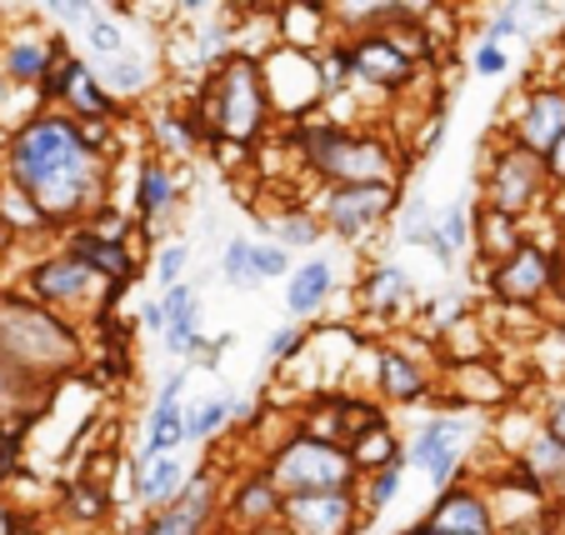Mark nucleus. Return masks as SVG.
Wrapping results in <instances>:
<instances>
[{
	"label": "nucleus",
	"instance_id": "nucleus-1",
	"mask_svg": "<svg viewBox=\"0 0 565 535\" xmlns=\"http://www.w3.org/2000/svg\"><path fill=\"white\" fill-rule=\"evenodd\" d=\"M110 175L116 165L90 156L81 146L75 120L61 110H41L0 140V181L31 195L51 240L75 231L90 211L110 201Z\"/></svg>",
	"mask_w": 565,
	"mask_h": 535
},
{
	"label": "nucleus",
	"instance_id": "nucleus-2",
	"mask_svg": "<svg viewBox=\"0 0 565 535\" xmlns=\"http://www.w3.org/2000/svg\"><path fill=\"white\" fill-rule=\"evenodd\" d=\"M276 136L290 146L296 171L316 191H341V185H401L411 171V156L391 126L371 120H306V126H276Z\"/></svg>",
	"mask_w": 565,
	"mask_h": 535
},
{
	"label": "nucleus",
	"instance_id": "nucleus-3",
	"mask_svg": "<svg viewBox=\"0 0 565 535\" xmlns=\"http://www.w3.org/2000/svg\"><path fill=\"white\" fill-rule=\"evenodd\" d=\"M0 365L41 390H61L86 371V331L0 286Z\"/></svg>",
	"mask_w": 565,
	"mask_h": 535
},
{
	"label": "nucleus",
	"instance_id": "nucleus-4",
	"mask_svg": "<svg viewBox=\"0 0 565 535\" xmlns=\"http://www.w3.org/2000/svg\"><path fill=\"white\" fill-rule=\"evenodd\" d=\"M185 110L195 116L205 146H231L246 150V156H256L276 130V110H270L256 55H231L215 71H205Z\"/></svg>",
	"mask_w": 565,
	"mask_h": 535
},
{
	"label": "nucleus",
	"instance_id": "nucleus-5",
	"mask_svg": "<svg viewBox=\"0 0 565 535\" xmlns=\"http://www.w3.org/2000/svg\"><path fill=\"white\" fill-rule=\"evenodd\" d=\"M11 290H21L41 311L61 315V321L81 325V331H86V321H110V315H116V300L126 296V290H110L106 280H96L71 250L55 246V240L35 260H25L21 280H15Z\"/></svg>",
	"mask_w": 565,
	"mask_h": 535
},
{
	"label": "nucleus",
	"instance_id": "nucleus-6",
	"mask_svg": "<svg viewBox=\"0 0 565 535\" xmlns=\"http://www.w3.org/2000/svg\"><path fill=\"white\" fill-rule=\"evenodd\" d=\"M486 436V416L460 406H436L426 410L416 430L406 440V471H416L430 491H450L456 481H470V461L476 446Z\"/></svg>",
	"mask_w": 565,
	"mask_h": 535
},
{
	"label": "nucleus",
	"instance_id": "nucleus-7",
	"mask_svg": "<svg viewBox=\"0 0 565 535\" xmlns=\"http://www.w3.org/2000/svg\"><path fill=\"white\" fill-rule=\"evenodd\" d=\"M260 471L276 481L280 495H300V491H355V466L345 456V446L335 440H316V436H300L290 430L286 440L266 450Z\"/></svg>",
	"mask_w": 565,
	"mask_h": 535
},
{
	"label": "nucleus",
	"instance_id": "nucleus-8",
	"mask_svg": "<svg viewBox=\"0 0 565 535\" xmlns=\"http://www.w3.org/2000/svg\"><path fill=\"white\" fill-rule=\"evenodd\" d=\"M476 181H480V211L511 215V221H525V215H535L551 201V181H545L541 156L511 146V140H491L486 146Z\"/></svg>",
	"mask_w": 565,
	"mask_h": 535
},
{
	"label": "nucleus",
	"instance_id": "nucleus-9",
	"mask_svg": "<svg viewBox=\"0 0 565 535\" xmlns=\"http://www.w3.org/2000/svg\"><path fill=\"white\" fill-rule=\"evenodd\" d=\"M555 270H561V250L531 236L521 250L480 270V280H486V300L501 311H541L555 290Z\"/></svg>",
	"mask_w": 565,
	"mask_h": 535
},
{
	"label": "nucleus",
	"instance_id": "nucleus-10",
	"mask_svg": "<svg viewBox=\"0 0 565 535\" xmlns=\"http://www.w3.org/2000/svg\"><path fill=\"white\" fill-rule=\"evenodd\" d=\"M406 185H341V191H316L310 211L320 215V231L345 246H361L371 240L381 225H391L395 205H401Z\"/></svg>",
	"mask_w": 565,
	"mask_h": 535
},
{
	"label": "nucleus",
	"instance_id": "nucleus-11",
	"mask_svg": "<svg viewBox=\"0 0 565 535\" xmlns=\"http://www.w3.org/2000/svg\"><path fill=\"white\" fill-rule=\"evenodd\" d=\"M221 501H225V466L201 461L171 505L140 515V535H215L221 531Z\"/></svg>",
	"mask_w": 565,
	"mask_h": 535
},
{
	"label": "nucleus",
	"instance_id": "nucleus-12",
	"mask_svg": "<svg viewBox=\"0 0 565 535\" xmlns=\"http://www.w3.org/2000/svg\"><path fill=\"white\" fill-rule=\"evenodd\" d=\"M260 81H266L276 126H306V120H316L320 106H326V96H320V75H316V55L270 45V51L260 55Z\"/></svg>",
	"mask_w": 565,
	"mask_h": 535
},
{
	"label": "nucleus",
	"instance_id": "nucleus-13",
	"mask_svg": "<svg viewBox=\"0 0 565 535\" xmlns=\"http://www.w3.org/2000/svg\"><path fill=\"white\" fill-rule=\"evenodd\" d=\"M365 355H371V400L395 410L436 400V371L420 365V355H411L401 341H371Z\"/></svg>",
	"mask_w": 565,
	"mask_h": 535
},
{
	"label": "nucleus",
	"instance_id": "nucleus-14",
	"mask_svg": "<svg viewBox=\"0 0 565 535\" xmlns=\"http://www.w3.org/2000/svg\"><path fill=\"white\" fill-rule=\"evenodd\" d=\"M371 515L361 511L355 491H300L280 501L276 535H361Z\"/></svg>",
	"mask_w": 565,
	"mask_h": 535
},
{
	"label": "nucleus",
	"instance_id": "nucleus-15",
	"mask_svg": "<svg viewBox=\"0 0 565 535\" xmlns=\"http://www.w3.org/2000/svg\"><path fill=\"white\" fill-rule=\"evenodd\" d=\"M280 501H286V495L276 491V481H270L260 466H246L241 475H225L221 531H231V535H276Z\"/></svg>",
	"mask_w": 565,
	"mask_h": 535
},
{
	"label": "nucleus",
	"instance_id": "nucleus-16",
	"mask_svg": "<svg viewBox=\"0 0 565 535\" xmlns=\"http://www.w3.org/2000/svg\"><path fill=\"white\" fill-rule=\"evenodd\" d=\"M65 45H71V41H65V35H55L45 21L6 25V35H0V81H6V86H21V90H35Z\"/></svg>",
	"mask_w": 565,
	"mask_h": 535
},
{
	"label": "nucleus",
	"instance_id": "nucleus-17",
	"mask_svg": "<svg viewBox=\"0 0 565 535\" xmlns=\"http://www.w3.org/2000/svg\"><path fill=\"white\" fill-rule=\"evenodd\" d=\"M345 51H351V86L355 90H375V96H401L420 81V71L395 51L385 35L361 31V35H341Z\"/></svg>",
	"mask_w": 565,
	"mask_h": 535
},
{
	"label": "nucleus",
	"instance_id": "nucleus-18",
	"mask_svg": "<svg viewBox=\"0 0 565 535\" xmlns=\"http://www.w3.org/2000/svg\"><path fill=\"white\" fill-rule=\"evenodd\" d=\"M561 136H565V90L551 86V81H535L531 90L515 96V110L505 120V140L531 150V156H545Z\"/></svg>",
	"mask_w": 565,
	"mask_h": 535
},
{
	"label": "nucleus",
	"instance_id": "nucleus-19",
	"mask_svg": "<svg viewBox=\"0 0 565 535\" xmlns=\"http://www.w3.org/2000/svg\"><path fill=\"white\" fill-rule=\"evenodd\" d=\"M406 535H501L495 531L491 501L480 481H456L450 491H440L430 501V511L411 525Z\"/></svg>",
	"mask_w": 565,
	"mask_h": 535
},
{
	"label": "nucleus",
	"instance_id": "nucleus-20",
	"mask_svg": "<svg viewBox=\"0 0 565 535\" xmlns=\"http://www.w3.org/2000/svg\"><path fill=\"white\" fill-rule=\"evenodd\" d=\"M181 195H185V181L175 175V165L156 161V156H140L136 171H130V221H136L140 240H150V231L181 205Z\"/></svg>",
	"mask_w": 565,
	"mask_h": 535
},
{
	"label": "nucleus",
	"instance_id": "nucleus-21",
	"mask_svg": "<svg viewBox=\"0 0 565 535\" xmlns=\"http://www.w3.org/2000/svg\"><path fill=\"white\" fill-rule=\"evenodd\" d=\"M355 300L371 325H395L401 315L416 311V276L401 260H371L355 286Z\"/></svg>",
	"mask_w": 565,
	"mask_h": 535
},
{
	"label": "nucleus",
	"instance_id": "nucleus-22",
	"mask_svg": "<svg viewBox=\"0 0 565 535\" xmlns=\"http://www.w3.org/2000/svg\"><path fill=\"white\" fill-rule=\"evenodd\" d=\"M55 246L71 250V256L81 260L96 280H106L110 290H126V286H136V280L146 276V260H140V250L130 246V240H96L90 231L75 225V231L55 236Z\"/></svg>",
	"mask_w": 565,
	"mask_h": 535
},
{
	"label": "nucleus",
	"instance_id": "nucleus-23",
	"mask_svg": "<svg viewBox=\"0 0 565 535\" xmlns=\"http://www.w3.org/2000/svg\"><path fill=\"white\" fill-rule=\"evenodd\" d=\"M201 461H191V450H171V456H130L126 471H130V501L136 511H160L181 495V485L191 481V471Z\"/></svg>",
	"mask_w": 565,
	"mask_h": 535
},
{
	"label": "nucleus",
	"instance_id": "nucleus-24",
	"mask_svg": "<svg viewBox=\"0 0 565 535\" xmlns=\"http://www.w3.org/2000/svg\"><path fill=\"white\" fill-rule=\"evenodd\" d=\"M185 365L171 375H160V390L146 410V436H140L136 456H171V450H191L185 440Z\"/></svg>",
	"mask_w": 565,
	"mask_h": 535
},
{
	"label": "nucleus",
	"instance_id": "nucleus-25",
	"mask_svg": "<svg viewBox=\"0 0 565 535\" xmlns=\"http://www.w3.org/2000/svg\"><path fill=\"white\" fill-rule=\"evenodd\" d=\"M90 75H96V86L106 90L120 110H126L130 100H140V96H156V90L166 86V65H160V55L156 51H136V45L120 51V55H110V61H96L90 65Z\"/></svg>",
	"mask_w": 565,
	"mask_h": 535
},
{
	"label": "nucleus",
	"instance_id": "nucleus-26",
	"mask_svg": "<svg viewBox=\"0 0 565 535\" xmlns=\"http://www.w3.org/2000/svg\"><path fill=\"white\" fill-rule=\"evenodd\" d=\"M270 25H276V45L300 51V55H320L335 41V15H331V6H320V0L276 6V11H270Z\"/></svg>",
	"mask_w": 565,
	"mask_h": 535
},
{
	"label": "nucleus",
	"instance_id": "nucleus-27",
	"mask_svg": "<svg viewBox=\"0 0 565 535\" xmlns=\"http://www.w3.org/2000/svg\"><path fill=\"white\" fill-rule=\"evenodd\" d=\"M280 286H286V311H290V321L306 325V321H316V315L331 306L335 286H341V270H335V260L310 256V260H296V266H290V276L280 280Z\"/></svg>",
	"mask_w": 565,
	"mask_h": 535
},
{
	"label": "nucleus",
	"instance_id": "nucleus-28",
	"mask_svg": "<svg viewBox=\"0 0 565 535\" xmlns=\"http://www.w3.org/2000/svg\"><path fill=\"white\" fill-rule=\"evenodd\" d=\"M160 311H166V331H160V345L175 355V361H191V351L201 345V315H205V306H201V286L195 280H181V286H171V290H160Z\"/></svg>",
	"mask_w": 565,
	"mask_h": 535
},
{
	"label": "nucleus",
	"instance_id": "nucleus-29",
	"mask_svg": "<svg viewBox=\"0 0 565 535\" xmlns=\"http://www.w3.org/2000/svg\"><path fill=\"white\" fill-rule=\"evenodd\" d=\"M525 240H531V231H525V221H511V215H495V211H480L470 215V256H476V266H495V260H505L511 250H521Z\"/></svg>",
	"mask_w": 565,
	"mask_h": 535
},
{
	"label": "nucleus",
	"instance_id": "nucleus-30",
	"mask_svg": "<svg viewBox=\"0 0 565 535\" xmlns=\"http://www.w3.org/2000/svg\"><path fill=\"white\" fill-rule=\"evenodd\" d=\"M150 156L156 161H185V156H195V150L205 146V136H201V126H195V116L191 110H181V106H160L156 116H150Z\"/></svg>",
	"mask_w": 565,
	"mask_h": 535
},
{
	"label": "nucleus",
	"instance_id": "nucleus-31",
	"mask_svg": "<svg viewBox=\"0 0 565 535\" xmlns=\"http://www.w3.org/2000/svg\"><path fill=\"white\" fill-rule=\"evenodd\" d=\"M256 225H266V240H276L280 250H316L320 240H326V231H320V215L310 211L306 201H286L280 211L270 215H256Z\"/></svg>",
	"mask_w": 565,
	"mask_h": 535
},
{
	"label": "nucleus",
	"instance_id": "nucleus-32",
	"mask_svg": "<svg viewBox=\"0 0 565 535\" xmlns=\"http://www.w3.org/2000/svg\"><path fill=\"white\" fill-rule=\"evenodd\" d=\"M511 461L541 495H565V446H555L551 436H541V426H535V436L515 450Z\"/></svg>",
	"mask_w": 565,
	"mask_h": 535
},
{
	"label": "nucleus",
	"instance_id": "nucleus-33",
	"mask_svg": "<svg viewBox=\"0 0 565 535\" xmlns=\"http://www.w3.org/2000/svg\"><path fill=\"white\" fill-rule=\"evenodd\" d=\"M130 25L120 21V11L116 6H96L90 11V21L81 25V61L86 65H96V61H110V55H120V51H130Z\"/></svg>",
	"mask_w": 565,
	"mask_h": 535
},
{
	"label": "nucleus",
	"instance_id": "nucleus-34",
	"mask_svg": "<svg viewBox=\"0 0 565 535\" xmlns=\"http://www.w3.org/2000/svg\"><path fill=\"white\" fill-rule=\"evenodd\" d=\"M470 205L466 201H446L436 205V225H430L426 250L440 260V266H456L460 256H470Z\"/></svg>",
	"mask_w": 565,
	"mask_h": 535
},
{
	"label": "nucleus",
	"instance_id": "nucleus-35",
	"mask_svg": "<svg viewBox=\"0 0 565 535\" xmlns=\"http://www.w3.org/2000/svg\"><path fill=\"white\" fill-rule=\"evenodd\" d=\"M345 456H351L355 475H375V471H391V466H406V440L395 436V426L385 420V426L345 440Z\"/></svg>",
	"mask_w": 565,
	"mask_h": 535
},
{
	"label": "nucleus",
	"instance_id": "nucleus-36",
	"mask_svg": "<svg viewBox=\"0 0 565 535\" xmlns=\"http://www.w3.org/2000/svg\"><path fill=\"white\" fill-rule=\"evenodd\" d=\"M61 515L71 525H81V531H96V525H106L110 521V485L106 481H90V475L71 481L61 491Z\"/></svg>",
	"mask_w": 565,
	"mask_h": 535
},
{
	"label": "nucleus",
	"instance_id": "nucleus-37",
	"mask_svg": "<svg viewBox=\"0 0 565 535\" xmlns=\"http://www.w3.org/2000/svg\"><path fill=\"white\" fill-rule=\"evenodd\" d=\"M231 400L235 396H225V390H211L205 400H185V440L191 446H211V440H221V436H231Z\"/></svg>",
	"mask_w": 565,
	"mask_h": 535
},
{
	"label": "nucleus",
	"instance_id": "nucleus-38",
	"mask_svg": "<svg viewBox=\"0 0 565 535\" xmlns=\"http://www.w3.org/2000/svg\"><path fill=\"white\" fill-rule=\"evenodd\" d=\"M391 221H395V240H401V246L426 250L430 225H436V205H430V195H420V191H401V205H395Z\"/></svg>",
	"mask_w": 565,
	"mask_h": 535
},
{
	"label": "nucleus",
	"instance_id": "nucleus-39",
	"mask_svg": "<svg viewBox=\"0 0 565 535\" xmlns=\"http://www.w3.org/2000/svg\"><path fill=\"white\" fill-rule=\"evenodd\" d=\"M191 260H195L191 240H185V236H166L156 250H150L146 270L156 276L160 290H171V286H181V280H191Z\"/></svg>",
	"mask_w": 565,
	"mask_h": 535
},
{
	"label": "nucleus",
	"instance_id": "nucleus-40",
	"mask_svg": "<svg viewBox=\"0 0 565 535\" xmlns=\"http://www.w3.org/2000/svg\"><path fill=\"white\" fill-rule=\"evenodd\" d=\"M401 491H406V466H391V471H375V475H361V481H355V501H361V511L371 515V521L391 511Z\"/></svg>",
	"mask_w": 565,
	"mask_h": 535
},
{
	"label": "nucleus",
	"instance_id": "nucleus-41",
	"mask_svg": "<svg viewBox=\"0 0 565 535\" xmlns=\"http://www.w3.org/2000/svg\"><path fill=\"white\" fill-rule=\"evenodd\" d=\"M215 276H221V286H231V290H260L256 270H250V236L225 240L221 256H215Z\"/></svg>",
	"mask_w": 565,
	"mask_h": 535
},
{
	"label": "nucleus",
	"instance_id": "nucleus-42",
	"mask_svg": "<svg viewBox=\"0 0 565 535\" xmlns=\"http://www.w3.org/2000/svg\"><path fill=\"white\" fill-rule=\"evenodd\" d=\"M81 231H90V236L96 240H130V246H136V221H130V211H120L116 201H106L100 205V211H90L86 221H81Z\"/></svg>",
	"mask_w": 565,
	"mask_h": 535
},
{
	"label": "nucleus",
	"instance_id": "nucleus-43",
	"mask_svg": "<svg viewBox=\"0 0 565 535\" xmlns=\"http://www.w3.org/2000/svg\"><path fill=\"white\" fill-rule=\"evenodd\" d=\"M306 341H310L306 325H296V321L276 325V331L266 335V361L276 365V371H286V365H296L300 355H306Z\"/></svg>",
	"mask_w": 565,
	"mask_h": 535
},
{
	"label": "nucleus",
	"instance_id": "nucleus-44",
	"mask_svg": "<svg viewBox=\"0 0 565 535\" xmlns=\"http://www.w3.org/2000/svg\"><path fill=\"white\" fill-rule=\"evenodd\" d=\"M290 266H296V256H290V250H280L276 240H256V236H250V270H256L260 286H266V280H286Z\"/></svg>",
	"mask_w": 565,
	"mask_h": 535
},
{
	"label": "nucleus",
	"instance_id": "nucleus-45",
	"mask_svg": "<svg viewBox=\"0 0 565 535\" xmlns=\"http://www.w3.org/2000/svg\"><path fill=\"white\" fill-rule=\"evenodd\" d=\"M90 11H96V0H45V6H35V15H45V25H51L55 35H61L65 25H86Z\"/></svg>",
	"mask_w": 565,
	"mask_h": 535
},
{
	"label": "nucleus",
	"instance_id": "nucleus-46",
	"mask_svg": "<svg viewBox=\"0 0 565 535\" xmlns=\"http://www.w3.org/2000/svg\"><path fill=\"white\" fill-rule=\"evenodd\" d=\"M525 35V21H521V6H495L491 21H486V31H480V41L486 45H511Z\"/></svg>",
	"mask_w": 565,
	"mask_h": 535
},
{
	"label": "nucleus",
	"instance_id": "nucleus-47",
	"mask_svg": "<svg viewBox=\"0 0 565 535\" xmlns=\"http://www.w3.org/2000/svg\"><path fill=\"white\" fill-rule=\"evenodd\" d=\"M231 345H235V335L231 331H221V335H201V345L191 351V361H185V371H215V365L231 355Z\"/></svg>",
	"mask_w": 565,
	"mask_h": 535
},
{
	"label": "nucleus",
	"instance_id": "nucleus-48",
	"mask_svg": "<svg viewBox=\"0 0 565 535\" xmlns=\"http://www.w3.org/2000/svg\"><path fill=\"white\" fill-rule=\"evenodd\" d=\"M470 71L480 75V81H501V75H511V51L505 45H476V55H470Z\"/></svg>",
	"mask_w": 565,
	"mask_h": 535
},
{
	"label": "nucleus",
	"instance_id": "nucleus-49",
	"mask_svg": "<svg viewBox=\"0 0 565 535\" xmlns=\"http://www.w3.org/2000/svg\"><path fill=\"white\" fill-rule=\"evenodd\" d=\"M541 436H551L555 446H565V386H555L551 396H545V406H541Z\"/></svg>",
	"mask_w": 565,
	"mask_h": 535
},
{
	"label": "nucleus",
	"instance_id": "nucleus-50",
	"mask_svg": "<svg viewBox=\"0 0 565 535\" xmlns=\"http://www.w3.org/2000/svg\"><path fill=\"white\" fill-rule=\"evenodd\" d=\"M541 165H545V181H551V191H565V136L555 140L551 150H545Z\"/></svg>",
	"mask_w": 565,
	"mask_h": 535
},
{
	"label": "nucleus",
	"instance_id": "nucleus-51",
	"mask_svg": "<svg viewBox=\"0 0 565 535\" xmlns=\"http://www.w3.org/2000/svg\"><path fill=\"white\" fill-rule=\"evenodd\" d=\"M136 325L146 335H156L160 341V331H166V311H160V296H150V300H140V311H136Z\"/></svg>",
	"mask_w": 565,
	"mask_h": 535
},
{
	"label": "nucleus",
	"instance_id": "nucleus-52",
	"mask_svg": "<svg viewBox=\"0 0 565 535\" xmlns=\"http://www.w3.org/2000/svg\"><path fill=\"white\" fill-rule=\"evenodd\" d=\"M541 535H565V505H555V511L541 515Z\"/></svg>",
	"mask_w": 565,
	"mask_h": 535
},
{
	"label": "nucleus",
	"instance_id": "nucleus-53",
	"mask_svg": "<svg viewBox=\"0 0 565 535\" xmlns=\"http://www.w3.org/2000/svg\"><path fill=\"white\" fill-rule=\"evenodd\" d=\"M15 531H21V515H15L11 505L0 501V535H15Z\"/></svg>",
	"mask_w": 565,
	"mask_h": 535
},
{
	"label": "nucleus",
	"instance_id": "nucleus-54",
	"mask_svg": "<svg viewBox=\"0 0 565 535\" xmlns=\"http://www.w3.org/2000/svg\"><path fill=\"white\" fill-rule=\"evenodd\" d=\"M11 250H15V240H11V236H6V231H0V260L11 256Z\"/></svg>",
	"mask_w": 565,
	"mask_h": 535
},
{
	"label": "nucleus",
	"instance_id": "nucleus-55",
	"mask_svg": "<svg viewBox=\"0 0 565 535\" xmlns=\"http://www.w3.org/2000/svg\"><path fill=\"white\" fill-rule=\"evenodd\" d=\"M110 535H140V525H120V531H110Z\"/></svg>",
	"mask_w": 565,
	"mask_h": 535
},
{
	"label": "nucleus",
	"instance_id": "nucleus-56",
	"mask_svg": "<svg viewBox=\"0 0 565 535\" xmlns=\"http://www.w3.org/2000/svg\"><path fill=\"white\" fill-rule=\"evenodd\" d=\"M215 535H231V531H215Z\"/></svg>",
	"mask_w": 565,
	"mask_h": 535
},
{
	"label": "nucleus",
	"instance_id": "nucleus-57",
	"mask_svg": "<svg viewBox=\"0 0 565 535\" xmlns=\"http://www.w3.org/2000/svg\"><path fill=\"white\" fill-rule=\"evenodd\" d=\"M361 535H371V531H361Z\"/></svg>",
	"mask_w": 565,
	"mask_h": 535
}]
</instances>
